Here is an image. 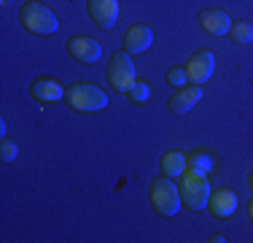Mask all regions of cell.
Masks as SVG:
<instances>
[{"instance_id":"obj_8","label":"cell","mask_w":253,"mask_h":243,"mask_svg":"<svg viewBox=\"0 0 253 243\" xmlns=\"http://www.w3.org/2000/svg\"><path fill=\"white\" fill-rule=\"evenodd\" d=\"M122 44H124L126 54H140V52H146V49H151L154 33H151V27H146V24H132V27L124 33Z\"/></svg>"},{"instance_id":"obj_16","label":"cell","mask_w":253,"mask_h":243,"mask_svg":"<svg viewBox=\"0 0 253 243\" xmlns=\"http://www.w3.org/2000/svg\"><path fill=\"white\" fill-rule=\"evenodd\" d=\"M232 38L237 44H253V24L251 22H232Z\"/></svg>"},{"instance_id":"obj_20","label":"cell","mask_w":253,"mask_h":243,"mask_svg":"<svg viewBox=\"0 0 253 243\" xmlns=\"http://www.w3.org/2000/svg\"><path fill=\"white\" fill-rule=\"evenodd\" d=\"M248 214H251V222H253V197H251V205H248Z\"/></svg>"},{"instance_id":"obj_3","label":"cell","mask_w":253,"mask_h":243,"mask_svg":"<svg viewBox=\"0 0 253 243\" xmlns=\"http://www.w3.org/2000/svg\"><path fill=\"white\" fill-rule=\"evenodd\" d=\"M180 203H183L180 189L172 184L170 176H159V179L151 184V205L156 208V214L170 219V216H175L180 211Z\"/></svg>"},{"instance_id":"obj_18","label":"cell","mask_w":253,"mask_h":243,"mask_svg":"<svg viewBox=\"0 0 253 243\" xmlns=\"http://www.w3.org/2000/svg\"><path fill=\"white\" fill-rule=\"evenodd\" d=\"M0 157H3V162H14L16 157H19V146H16L14 141H3V146H0Z\"/></svg>"},{"instance_id":"obj_2","label":"cell","mask_w":253,"mask_h":243,"mask_svg":"<svg viewBox=\"0 0 253 243\" xmlns=\"http://www.w3.org/2000/svg\"><path fill=\"white\" fill-rule=\"evenodd\" d=\"M68 103L76 111L92 114V111H102L108 106V95L102 92V87H97L92 81H76L68 89Z\"/></svg>"},{"instance_id":"obj_1","label":"cell","mask_w":253,"mask_h":243,"mask_svg":"<svg viewBox=\"0 0 253 243\" xmlns=\"http://www.w3.org/2000/svg\"><path fill=\"white\" fill-rule=\"evenodd\" d=\"M19 19L25 24V30H30V33H35V35H51L59 30V19L54 16V11L46 8L38 0H30V3L22 5Z\"/></svg>"},{"instance_id":"obj_19","label":"cell","mask_w":253,"mask_h":243,"mask_svg":"<svg viewBox=\"0 0 253 243\" xmlns=\"http://www.w3.org/2000/svg\"><path fill=\"white\" fill-rule=\"evenodd\" d=\"M167 81H170L172 87H186V84H189V78H186V68H172V70H167Z\"/></svg>"},{"instance_id":"obj_11","label":"cell","mask_w":253,"mask_h":243,"mask_svg":"<svg viewBox=\"0 0 253 243\" xmlns=\"http://www.w3.org/2000/svg\"><path fill=\"white\" fill-rule=\"evenodd\" d=\"M200 24L205 33H210V35H226L232 30V19L221 8H205L200 14Z\"/></svg>"},{"instance_id":"obj_6","label":"cell","mask_w":253,"mask_h":243,"mask_svg":"<svg viewBox=\"0 0 253 243\" xmlns=\"http://www.w3.org/2000/svg\"><path fill=\"white\" fill-rule=\"evenodd\" d=\"M68 52H70V57L78 60V62H84V65H94L102 60V44L94 38H89V35H76V38H70Z\"/></svg>"},{"instance_id":"obj_5","label":"cell","mask_w":253,"mask_h":243,"mask_svg":"<svg viewBox=\"0 0 253 243\" xmlns=\"http://www.w3.org/2000/svg\"><path fill=\"white\" fill-rule=\"evenodd\" d=\"M137 70H135V62H132V54L126 52H116L111 57V65H108V81H111L113 89L119 92H129L132 84L137 81Z\"/></svg>"},{"instance_id":"obj_21","label":"cell","mask_w":253,"mask_h":243,"mask_svg":"<svg viewBox=\"0 0 253 243\" xmlns=\"http://www.w3.org/2000/svg\"><path fill=\"white\" fill-rule=\"evenodd\" d=\"M248 186H251V189H253V173L248 176Z\"/></svg>"},{"instance_id":"obj_9","label":"cell","mask_w":253,"mask_h":243,"mask_svg":"<svg viewBox=\"0 0 253 243\" xmlns=\"http://www.w3.org/2000/svg\"><path fill=\"white\" fill-rule=\"evenodd\" d=\"M89 16L94 24L111 30L119 19V0H89Z\"/></svg>"},{"instance_id":"obj_10","label":"cell","mask_w":253,"mask_h":243,"mask_svg":"<svg viewBox=\"0 0 253 243\" xmlns=\"http://www.w3.org/2000/svg\"><path fill=\"white\" fill-rule=\"evenodd\" d=\"M200 100H202V87H200V84H194V87L186 84V87H180L178 92L170 97V111L178 114V117H180V114H189Z\"/></svg>"},{"instance_id":"obj_13","label":"cell","mask_w":253,"mask_h":243,"mask_svg":"<svg viewBox=\"0 0 253 243\" xmlns=\"http://www.w3.org/2000/svg\"><path fill=\"white\" fill-rule=\"evenodd\" d=\"M210 211H213V216L218 219H229L237 211V194L229 192V189H218V192H210Z\"/></svg>"},{"instance_id":"obj_4","label":"cell","mask_w":253,"mask_h":243,"mask_svg":"<svg viewBox=\"0 0 253 243\" xmlns=\"http://www.w3.org/2000/svg\"><path fill=\"white\" fill-rule=\"evenodd\" d=\"M180 197H183V203L189 205L191 211L208 208V203H210V181H208V176L186 170V173L180 176Z\"/></svg>"},{"instance_id":"obj_14","label":"cell","mask_w":253,"mask_h":243,"mask_svg":"<svg viewBox=\"0 0 253 243\" xmlns=\"http://www.w3.org/2000/svg\"><path fill=\"white\" fill-rule=\"evenodd\" d=\"M213 165H215V160L208 154V151H202V149L191 151V154L186 157V170H191V173H202V176H208L210 170H213Z\"/></svg>"},{"instance_id":"obj_17","label":"cell","mask_w":253,"mask_h":243,"mask_svg":"<svg viewBox=\"0 0 253 243\" xmlns=\"http://www.w3.org/2000/svg\"><path fill=\"white\" fill-rule=\"evenodd\" d=\"M126 95H129L132 103H146L148 97H151V84H148V81H135Z\"/></svg>"},{"instance_id":"obj_12","label":"cell","mask_w":253,"mask_h":243,"mask_svg":"<svg viewBox=\"0 0 253 243\" xmlns=\"http://www.w3.org/2000/svg\"><path fill=\"white\" fill-rule=\"evenodd\" d=\"M30 92H33V97L41 100V103H57V100H62L65 89H62V84H59L57 78L41 76V78L33 81V89H30Z\"/></svg>"},{"instance_id":"obj_15","label":"cell","mask_w":253,"mask_h":243,"mask_svg":"<svg viewBox=\"0 0 253 243\" xmlns=\"http://www.w3.org/2000/svg\"><path fill=\"white\" fill-rule=\"evenodd\" d=\"M162 173L175 179V176H183L186 173V154L183 151H167L162 157Z\"/></svg>"},{"instance_id":"obj_7","label":"cell","mask_w":253,"mask_h":243,"mask_svg":"<svg viewBox=\"0 0 253 243\" xmlns=\"http://www.w3.org/2000/svg\"><path fill=\"white\" fill-rule=\"evenodd\" d=\"M213 70H215V54L213 52H197L186 62V78L191 84H200V87L205 81H210Z\"/></svg>"}]
</instances>
